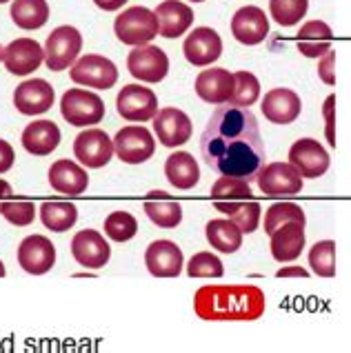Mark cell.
<instances>
[{"instance_id": "cell-27", "label": "cell", "mask_w": 351, "mask_h": 353, "mask_svg": "<svg viewBox=\"0 0 351 353\" xmlns=\"http://www.w3.org/2000/svg\"><path fill=\"white\" fill-rule=\"evenodd\" d=\"M60 145V129L52 120H36L23 131V147L34 156H49Z\"/></svg>"}, {"instance_id": "cell-9", "label": "cell", "mask_w": 351, "mask_h": 353, "mask_svg": "<svg viewBox=\"0 0 351 353\" xmlns=\"http://www.w3.org/2000/svg\"><path fill=\"white\" fill-rule=\"evenodd\" d=\"M116 109L129 123H147L158 114V96L143 85H125L116 98Z\"/></svg>"}, {"instance_id": "cell-4", "label": "cell", "mask_w": 351, "mask_h": 353, "mask_svg": "<svg viewBox=\"0 0 351 353\" xmlns=\"http://www.w3.org/2000/svg\"><path fill=\"white\" fill-rule=\"evenodd\" d=\"M60 114L72 127H96L105 118V103L87 89H69L60 100Z\"/></svg>"}, {"instance_id": "cell-48", "label": "cell", "mask_w": 351, "mask_h": 353, "mask_svg": "<svg viewBox=\"0 0 351 353\" xmlns=\"http://www.w3.org/2000/svg\"><path fill=\"white\" fill-rule=\"evenodd\" d=\"M5 274H7V271H5V265H3V260H0V278H5Z\"/></svg>"}, {"instance_id": "cell-45", "label": "cell", "mask_w": 351, "mask_h": 353, "mask_svg": "<svg viewBox=\"0 0 351 353\" xmlns=\"http://www.w3.org/2000/svg\"><path fill=\"white\" fill-rule=\"evenodd\" d=\"M276 278H309V271L303 267H285L276 271Z\"/></svg>"}, {"instance_id": "cell-31", "label": "cell", "mask_w": 351, "mask_h": 353, "mask_svg": "<svg viewBox=\"0 0 351 353\" xmlns=\"http://www.w3.org/2000/svg\"><path fill=\"white\" fill-rule=\"evenodd\" d=\"M40 220L54 234H65L78 223V209L74 203H43L40 205Z\"/></svg>"}, {"instance_id": "cell-22", "label": "cell", "mask_w": 351, "mask_h": 353, "mask_svg": "<svg viewBox=\"0 0 351 353\" xmlns=\"http://www.w3.org/2000/svg\"><path fill=\"white\" fill-rule=\"evenodd\" d=\"M303 112V100L287 87H276L263 98V114L274 125H292Z\"/></svg>"}, {"instance_id": "cell-28", "label": "cell", "mask_w": 351, "mask_h": 353, "mask_svg": "<svg viewBox=\"0 0 351 353\" xmlns=\"http://www.w3.org/2000/svg\"><path fill=\"white\" fill-rule=\"evenodd\" d=\"M165 176L176 189L187 191L194 189L200 180V167L196 158L187 151H176L165 160Z\"/></svg>"}, {"instance_id": "cell-32", "label": "cell", "mask_w": 351, "mask_h": 353, "mask_svg": "<svg viewBox=\"0 0 351 353\" xmlns=\"http://www.w3.org/2000/svg\"><path fill=\"white\" fill-rule=\"evenodd\" d=\"M12 20L20 29H40L49 20L47 0H14Z\"/></svg>"}, {"instance_id": "cell-16", "label": "cell", "mask_w": 351, "mask_h": 353, "mask_svg": "<svg viewBox=\"0 0 351 353\" xmlns=\"http://www.w3.org/2000/svg\"><path fill=\"white\" fill-rule=\"evenodd\" d=\"M18 265L32 276H43L56 265V247L47 236H27L18 247Z\"/></svg>"}, {"instance_id": "cell-20", "label": "cell", "mask_w": 351, "mask_h": 353, "mask_svg": "<svg viewBox=\"0 0 351 353\" xmlns=\"http://www.w3.org/2000/svg\"><path fill=\"white\" fill-rule=\"evenodd\" d=\"M54 87L43 78L25 80L14 92V105L23 116H38L45 114L54 105Z\"/></svg>"}, {"instance_id": "cell-25", "label": "cell", "mask_w": 351, "mask_h": 353, "mask_svg": "<svg viewBox=\"0 0 351 353\" xmlns=\"http://www.w3.org/2000/svg\"><path fill=\"white\" fill-rule=\"evenodd\" d=\"M49 185H52V189L58 191V194L80 196V194H85L89 187V176L78 163L63 158V160H56L52 169H49Z\"/></svg>"}, {"instance_id": "cell-13", "label": "cell", "mask_w": 351, "mask_h": 353, "mask_svg": "<svg viewBox=\"0 0 351 353\" xmlns=\"http://www.w3.org/2000/svg\"><path fill=\"white\" fill-rule=\"evenodd\" d=\"M289 163H292L303 178H320L329 171L332 158H329L327 149L314 138H300L289 149Z\"/></svg>"}, {"instance_id": "cell-10", "label": "cell", "mask_w": 351, "mask_h": 353, "mask_svg": "<svg viewBox=\"0 0 351 353\" xmlns=\"http://www.w3.org/2000/svg\"><path fill=\"white\" fill-rule=\"evenodd\" d=\"M114 140L109 138L103 129H85L80 131L78 138L74 140V156L80 165L89 169L105 167L114 156Z\"/></svg>"}, {"instance_id": "cell-11", "label": "cell", "mask_w": 351, "mask_h": 353, "mask_svg": "<svg viewBox=\"0 0 351 353\" xmlns=\"http://www.w3.org/2000/svg\"><path fill=\"white\" fill-rule=\"evenodd\" d=\"M127 69L143 83H160L169 74V58L156 45L134 47L132 54L127 56Z\"/></svg>"}, {"instance_id": "cell-6", "label": "cell", "mask_w": 351, "mask_h": 353, "mask_svg": "<svg viewBox=\"0 0 351 353\" xmlns=\"http://www.w3.org/2000/svg\"><path fill=\"white\" fill-rule=\"evenodd\" d=\"M256 183L265 196H296L303 191L305 178L292 163H269L260 169Z\"/></svg>"}, {"instance_id": "cell-5", "label": "cell", "mask_w": 351, "mask_h": 353, "mask_svg": "<svg viewBox=\"0 0 351 353\" xmlns=\"http://www.w3.org/2000/svg\"><path fill=\"white\" fill-rule=\"evenodd\" d=\"M80 49H83L80 32L72 25H63L45 40V63L52 72H65L78 60Z\"/></svg>"}, {"instance_id": "cell-1", "label": "cell", "mask_w": 351, "mask_h": 353, "mask_svg": "<svg viewBox=\"0 0 351 353\" xmlns=\"http://www.w3.org/2000/svg\"><path fill=\"white\" fill-rule=\"evenodd\" d=\"M200 154L220 176L256 180L267 160L256 116L245 107L218 105L200 136Z\"/></svg>"}, {"instance_id": "cell-42", "label": "cell", "mask_w": 351, "mask_h": 353, "mask_svg": "<svg viewBox=\"0 0 351 353\" xmlns=\"http://www.w3.org/2000/svg\"><path fill=\"white\" fill-rule=\"evenodd\" d=\"M334 60H336V54L329 49V52L320 58L318 63V76L323 80L325 85H336V74H334Z\"/></svg>"}, {"instance_id": "cell-47", "label": "cell", "mask_w": 351, "mask_h": 353, "mask_svg": "<svg viewBox=\"0 0 351 353\" xmlns=\"http://www.w3.org/2000/svg\"><path fill=\"white\" fill-rule=\"evenodd\" d=\"M12 196V185L7 183V180H0V198H7Z\"/></svg>"}, {"instance_id": "cell-30", "label": "cell", "mask_w": 351, "mask_h": 353, "mask_svg": "<svg viewBox=\"0 0 351 353\" xmlns=\"http://www.w3.org/2000/svg\"><path fill=\"white\" fill-rule=\"evenodd\" d=\"M214 207L225 214L229 220L240 227L243 234H254L260 225V216H263V207L256 200H232V203H214Z\"/></svg>"}, {"instance_id": "cell-7", "label": "cell", "mask_w": 351, "mask_h": 353, "mask_svg": "<svg viewBox=\"0 0 351 353\" xmlns=\"http://www.w3.org/2000/svg\"><path fill=\"white\" fill-rule=\"evenodd\" d=\"M76 85H85L92 89H112L118 80V67L105 56L87 54L80 56L69 72Z\"/></svg>"}, {"instance_id": "cell-43", "label": "cell", "mask_w": 351, "mask_h": 353, "mask_svg": "<svg viewBox=\"0 0 351 353\" xmlns=\"http://www.w3.org/2000/svg\"><path fill=\"white\" fill-rule=\"evenodd\" d=\"M334 107H336V96H329L325 100V107H323V114H325V134H327V143L336 147V125H334Z\"/></svg>"}, {"instance_id": "cell-17", "label": "cell", "mask_w": 351, "mask_h": 353, "mask_svg": "<svg viewBox=\"0 0 351 353\" xmlns=\"http://www.w3.org/2000/svg\"><path fill=\"white\" fill-rule=\"evenodd\" d=\"M145 265L154 278H178L185 265L183 249L172 240H156L145 251Z\"/></svg>"}, {"instance_id": "cell-44", "label": "cell", "mask_w": 351, "mask_h": 353, "mask_svg": "<svg viewBox=\"0 0 351 353\" xmlns=\"http://www.w3.org/2000/svg\"><path fill=\"white\" fill-rule=\"evenodd\" d=\"M16 163V154H14V147L7 143V140L0 138V174H5L14 167Z\"/></svg>"}, {"instance_id": "cell-14", "label": "cell", "mask_w": 351, "mask_h": 353, "mask_svg": "<svg viewBox=\"0 0 351 353\" xmlns=\"http://www.w3.org/2000/svg\"><path fill=\"white\" fill-rule=\"evenodd\" d=\"M72 256L85 269H103L112 258V247L96 229H83L72 240Z\"/></svg>"}, {"instance_id": "cell-49", "label": "cell", "mask_w": 351, "mask_h": 353, "mask_svg": "<svg viewBox=\"0 0 351 353\" xmlns=\"http://www.w3.org/2000/svg\"><path fill=\"white\" fill-rule=\"evenodd\" d=\"M3 56H5V49L0 47V63H3Z\"/></svg>"}, {"instance_id": "cell-3", "label": "cell", "mask_w": 351, "mask_h": 353, "mask_svg": "<svg viewBox=\"0 0 351 353\" xmlns=\"http://www.w3.org/2000/svg\"><path fill=\"white\" fill-rule=\"evenodd\" d=\"M114 32L123 45L143 47V45H149L158 36L160 25L152 9L138 5V7H129L123 14L116 16Z\"/></svg>"}, {"instance_id": "cell-38", "label": "cell", "mask_w": 351, "mask_h": 353, "mask_svg": "<svg viewBox=\"0 0 351 353\" xmlns=\"http://www.w3.org/2000/svg\"><path fill=\"white\" fill-rule=\"evenodd\" d=\"M236 87L229 98V105L249 109L260 98V83L252 72H236Z\"/></svg>"}, {"instance_id": "cell-29", "label": "cell", "mask_w": 351, "mask_h": 353, "mask_svg": "<svg viewBox=\"0 0 351 353\" xmlns=\"http://www.w3.org/2000/svg\"><path fill=\"white\" fill-rule=\"evenodd\" d=\"M205 236L207 242L212 245L216 251H223V254H236V251L243 247V231L240 227L229 218H216L209 220L205 227Z\"/></svg>"}, {"instance_id": "cell-36", "label": "cell", "mask_w": 351, "mask_h": 353, "mask_svg": "<svg viewBox=\"0 0 351 353\" xmlns=\"http://www.w3.org/2000/svg\"><path fill=\"white\" fill-rule=\"evenodd\" d=\"M309 0H269V14L280 27H294L307 16Z\"/></svg>"}, {"instance_id": "cell-46", "label": "cell", "mask_w": 351, "mask_h": 353, "mask_svg": "<svg viewBox=\"0 0 351 353\" xmlns=\"http://www.w3.org/2000/svg\"><path fill=\"white\" fill-rule=\"evenodd\" d=\"M98 9H105V12H118L127 0H94Z\"/></svg>"}, {"instance_id": "cell-12", "label": "cell", "mask_w": 351, "mask_h": 353, "mask_svg": "<svg viewBox=\"0 0 351 353\" xmlns=\"http://www.w3.org/2000/svg\"><path fill=\"white\" fill-rule=\"evenodd\" d=\"M154 131L160 145L167 149H176L180 145L189 143V138L194 134V125H192V118H189L183 109L165 107V109H160L154 118Z\"/></svg>"}, {"instance_id": "cell-41", "label": "cell", "mask_w": 351, "mask_h": 353, "mask_svg": "<svg viewBox=\"0 0 351 353\" xmlns=\"http://www.w3.org/2000/svg\"><path fill=\"white\" fill-rule=\"evenodd\" d=\"M0 214L7 218V223L27 227L36 218V205L29 203V200H9V203H0Z\"/></svg>"}, {"instance_id": "cell-23", "label": "cell", "mask_w": 351, "mask_h": 353, "mask_svg": "<svg viewBox=\"0 0 351 353\" xmlns=\"http://www.w3.org/2000/svg\"><path fill=\"white\" fill-rule=\"evenodd\" d=\"M269 238H272V242H269V247H272V256L278 262L296 260L300 254H303V249L307 245L305 225L296 223V220L280 225L278 229H274L272 234H269Z\"/></svg>"}, {"instance_id": "cell-50", "label": "cell", "mask_w": 351, "mask_h": 353, "mask_svg": "<svg viewBox=\"0 0 351 353\" xmlns=\"http://www.w3.org/2000/svg\"><path fill=\"white\" fill-rule=\"evenodd\" d=\"M189 3H205V0H189Z\"/></svg>"}, {"instance_id": "cell-33", "label": "cell", "mask_w": 351, "mask_h": 353, "mask_svg": "<svg viewBox=\"0 0 351 353\" xmlns=\"http://www.w3.org/2000/svg\"><path fill=\"white\" fill-rule=\"evenodd\" d=\"M145 214L160 229H176L183 223V207L174 200H160V203L158 200H147Z\"/></svg>"}, {"instance_id": "cell-34", "label": "cell", "mask_w": 351, "mask_h": 353, "mask_svg": "<svg viewBox=\"0 0 351 353\" xmlns=\"http://www.w3.org/2000/svg\"><path fill=\"white\" fill-rule=\"evenodd\" d=\"M309 267L320 278H334L336 276V242L334 240H320L309 251Z\"/></svg>"}, {"instance_id": "cell-19", "label": "cell", "mask_w": 351, "mask_h": 353, "mask_svg": "<svg viewBox=\"0 0 351 353\" xmlns=\"http://www.w3.org/2000/svg\"><path fill=\"white\" fill-rule=\"evenodd\" d=\"M234 87H236V76L229 74L223 67L203 69V72L196 76V83H194L198 98L216 107L229 103V98L234 94Z\"/></svg>"}, {"instance_id": "cell-24", "label": "cell", "mask_w": 351, "mask_h": 353, "mask_svg": "<svg viewBox=\"0 0 351 353\" xmlns=\"http://www.w3.org/2000/svg\"><path fill=\"white\" fill-rule=\"evenodd\" d=\"M154 14L160 25L158 34L167 40L180 38L194 25V9L185 3H180V0H163V3L154 9Z\"/></svg>"}, {"instance_id": "cell-35", "label": "cell", "mask_w": 351, "mask_h": 353, "mask_svg": "<svg viewBox=\"0 0 351 353\" xmlns=\"http://www.w3.org/2000/svg\"><path fill=\"white\" fill-rule=\"evenodd\" d=\"M212 198H214V203H232V200H245V198H254V189L243 178L220 176L214 183V187H212Z\"/></svg>"}, {"instance_id": "cell-39", "label": "cell", "mask_w": 351, "mask_h": 353, "mask_svg": "<svg viewBox=\"0 0 351 353\" xmlns=\"http://www.w3.org/2000/svg\"><path fill=\"white\" fill-rule=\"evenodd\" d=\"M105 234L114 242H127L138 234V223L129 211H114L105 218Z\"/></svg>"}, {"instance_id": "cell-37", "label": "cell", "mask_w": 351, "mask_h": 353, "mask_svg": "<svg viewBox=\"0 0 351 353\" xmlns=\"http://www.w3.org/2000/svg\"><path fill=\"white\" fill-rule=\"evenodd\" d=\"M292 220H296V223H303L307 225V216L300 205L296 203H276L267 209L265 214V234H272L274 229H278L280 225L285 223H292Z\"/></svg>"}, {"instance_id": "cell-8", "label": "cell", "mask_w": 351, "mask_h": 353, "mask_svg": "<svg viewBox=\"0 0 351 353\" xmlns=\"http://www.w3.org/2000/svg\"><path fill=\"white\" fill-rule=\"evenodd\" d=\"M114 149L120 163L140 165L147 163L156 151V140L147 127H123L114 138Z\"/></svg>"}, {"instance_id": "cell-26", "label": "cell", "mask_w": 351, "mask_h": 353, "mask_svg": "<svg viewBox=\"0 0 351 353\" xmlns=\"http://www.w3.org/2000/svg\"><path fill=\"white\" fill-rule=\"evenodd\" d=\"M334 32L325 20H309L298 32V52L307 58H323L332 49Z\"/></svg>"}, {"instance_id": "cell-15", "label": "cell", "mask_w": 351, "mask_h": 353, "mask_svg": "<svg viewBox=\"0 0 351 353\" xmlns=\"http://www.w3.org/2000/svg\"><path fill=\"white\" fill-rule=\"evenodd\" d=\"M183 52L187 63H192L194 67H209L223 56V38L212 27H196L185 38Z\"/></svg>"}, {"instance_id": "cell-40", "label": "cell", "mask_w": 351, "mask_h": 353, "mask_svg": "<svg viewBox=\"0 0 351 353\" xmlns=\"http://www.w3.org/2000/svg\"><path fill=\"white\" fill-rule=\"evenodd\" d=\"M189 278H220L225 274L223 260H220L212 251H198L187 262Z\"/></svg>"}, {"instance_id": "cell-18", "label": "cell", "mask_w": 351, "mask_h": 353, "mask_svg": "<svg viewBox=\"0 0 351 353\" xmlns=\"http://www.w3.org/2000/svg\"><path fill=\"white\" fill-rule=\"evenodd\" d=\"M45 47H40L34 38H16L14 43L5 47L3 63L9 74L14 76H29L43 65Z\"/></svg>"}, {"instance_id": "cell-51", "label": "cell", "mask_w": 351, "mask_h": 353, "mask_svg": "<svg viewBox=\"0 0 351 353\" xmlns=\"http://www.w3.org/2000/svg\"><path fill=\"white\" fill-rule=\"evenodd\" d=\"M3 3H9V0H0V5H3Z\"/></svg>"}, {"instance_id": "cell-21", "label": "cell", "mask_w": 351, "mask_h": 353, "mask_svg": "<svg viewBox=\"0 0 351 353\" xmlns=\"http://www.w3.org/2000/svg\"><path fill=\"white\" fill-rule=\"evenodd\" d=\"M232 34L240 45H260L269 34V18L256 5L240 7L232 18Z\"/></svg>"}, {"instance_id": "cell-2", "label": "cell", "mask_w": 351, "mask_h": 353, "mask_svg": "<svg viewBox=\"0 0 351 353\" xmlns=\"http://www.w3.org/2000/svg\"><path fill=\"white\" fill-rule=\"evenodd\" d=\"M267 298L254 285H209L194 296V311L207 322H252L263 318Z\"/></svg>"}]
</instances>
